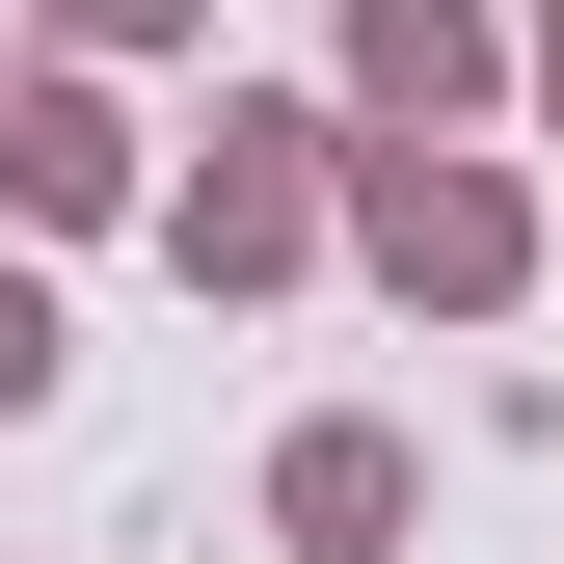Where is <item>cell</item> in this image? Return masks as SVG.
Here are the masks:
<instances>
[{"label":"cell","mask_w":564,"mask_h":564,"mask_svg":"<svg viewBox=\"0 0 564 564\" xmlns=\"http://www.w3.org/2000/svg\"><path fill=\"white\" fill-rule=\"evenodd\" d=\"M511 108H538V134H564V0H511Z\"/></svg>","instance_id":"cell-8"},{"label":"cell","mask_w":564,"mask_h":564,"mask_svg":"<svg viewBox=\"0 0 564 564\" xmlns=\"http://www.w3.org/2000/svg\"><path fill=\"white\" fill-rule=\"evenodd\" d=\"M349 269L403 323H511L538 296V162L511 134H349Z\"/></svg>","instance_id":"cell-2"},{"label":"cell","mask_w":564,"mask_h":564,"mask_svg":"<svg viewBox=\"0 0 564 564\" xmlns=\"http://www.w3.org/2000/svg\"><path fill=\"white\" fill-rule=\"evenodd\" d=\"M403 511H431V457H403L377 403H323V431H269V538H296V564H403Z\"/></svg>","instance_id":"cell-5"},{"label":"cell","mask_w":564,"mask_h":564,"mask_svg":"<svg viewBox=\"0 0 564 564\" xmlns=\"http://www.w3.org/2000/svg\"><path fill=\"white\" fill-rule=\"evenodd\" d=\"M216 0H28V54H188Z\"/></svg>","instance_id":"cell-6"},{"label":"cell","mask_w":564,"mask_h":564,"mask_svg":"<svg viewBox=\"0 0 564 564\" xmlns=\"http://www.w3.org/2000/svg\"><path fill=\"white\" fill-rule=\"evenodd\" d=\"M0 216H28V242L162 216V162H134V108H108V54H0Z\"/></svg>","instance_id":"cell-3"},{"label":"cell","mask_w":564,"mask_h":564,"mask_svg":"<svg viewBox=\"0 0 564 564\" xmlns=\"http://www.w3.org/2000/svg\"><path fill=\"white\" fill-rule=\"evenodd\" d=\"M323 242H349V108L216 82V134L162 162V269H188V296H296Z\"/></svg>","instance_id":"cell-1"},{"label":"cell","mask_w":564,"mask_h":564,"mask_svg":"<svg viewBox=\"0 0 564 564\" xmlns=\"http://www.w3.org/2000/svg\"><path fill=\"white\" fill-rule=\"evenodd\" d=\"M323 108L349 134H511V0H349V28H323Z\"/></svg>","instance_id":"cell-4"},{"label":"cell","mask_w":564,"mask_h":564,"mask_svg":"<svg viewBox=\"0 0 564 564\" xmlns=\"http://www.w3.org/2000/svg\"><path fill=\"white\" fill-rule=\"evenodd\" d=\"M28 403H54V269L0 242V431H28Z\"/></svg>","instance_id":"cell-7"}]
</instances>
